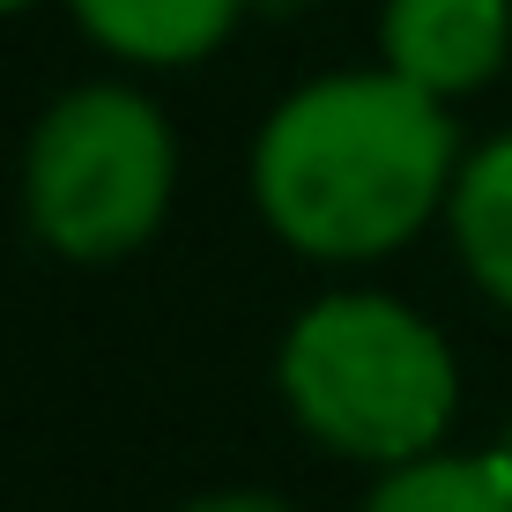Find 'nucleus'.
I'll return each instance as SVG.
<instances>
[{"instance_id":"nucleus-5","label":"nucleus","mask_w":512,"mask_h":512,"mask_svg":"<svg viewBox=\"0 0 512 512\" xmlns=\"http://www.w3.org/2000/svg\"><path fill=\"white\" fill-rule=\"evenodd\" d=\"M60 8L104 60L134 75H179L238 38L253 0H60Z\"/></svg>"},{"instance_id":"nucleus-4","label":"nucleus","mask_w":512,"mask_h":512,"mask_svg":"<svg viewBox=\"0 0 512 512\" xmlns=\"http://www.w3.org/2000/svg\"><path fill=\"white\" fill-rule=\"evenodd\" d=\"M512 0H379V67L423 97L461 104L505 75Z\"/></svg>"},{"instance_id":"nucleus-1","label":"nucleus","mask_w":512,"mask_h":512,"mask_svg":"<svg viewBox=\"0 0 512 512\" xmlns=\"http://www.w3.org/2000/svg\"><path fill=\"white\" fill-rule=\"evenodd\" d=\"M461 156L453 104L372 60L297 82L260 119L245 193L297 260L372 268L446 223Z\"/></svg>"},{"instance_id":"nucleus-3","label":"nucleus","mask_w":512,"mask_h":512,"mask_svg":"<svg viewBox=\"0 0 512 512\" xmlns=\"http://www.w3.org/2000/svg\"><path fill=\"white\" fill-rule=\"evenodd\" d=\"M179 127L141 82H75L30 119L23 231L67 268H112L171 223Z\"/></svg>"},{"instance_id":"nucleus-8","label":"nucleus","mask_w":512,"mask_h":512,"mask_svg":"<svg viewBox=\"0 0 512 512\" xmlns=\"http://www.w3.org/2000/svg\"><path fill=\"white\" fill-rule=\"evenodd\" d=\"M171 512H297V505L282 490H201V498H186Z\"/></svg>"},{"instance_id":"nucleus-6","label":"nucleus","mask_w":512,"mask_h":512,"mask_svg":"<svg viewBox=\"0 0 512 512\" xmlns=\"http://www.w3.org/2000/svg\"><path fill=\"white\" fill-rule=\"evenodd\" d=\"M446 238L461 275L498 312H512V127L461 156V179L446 201Z\"/></svg>"},{"instance_id":"nucleus-9","label":"nucleus","mask_w":512,"mask_h":512,"mask_svg":"<svg viewBox=\"0 0 512 512\" xmlns=\"http://www.w3.org/2000/svg\"><path fill=\"white\" fill-rule=\"evenodd\" d=\"M38 8V0H0V23H8V15H30Z\"/></svg>"},{"instance_id":"nucleus-7","label":"nucleus","mask_w":512,"mask_h":512,"mask_svg":"<svg viewBox=\"0 0 512 512\" xmlns=\"http://www.w3.org/2000/svg\"><path fill=\"white\" fill-rule=\"evenodd\" d=\"M364 512H512V475L498 453H423L372 483Z\"/></svg>"},{"instance_id":"nucleus-10","label":"nucleus","mask_w":512,"mask_h":512,"mask_svg":"<svg viewBox=\"0 0 512 512\" xmlns=\"http://www.w3.org/2000/svg\"><path fill=\"white\" fill-rule=\"evenodd\" d=\"M498 461H505V475H512V423H505V438H498Z\"/></svg>"},{"instance_id":"nucleus-2","label":"nucleus","mask_w":512,"mask_h":512,"mask_svg":"<svg viewBox=\"0 0 512 512\" xmlns=\"http://www.w3.org/2000/svg\"><path fill=\"white\" fill-rule=\"evenodd\" d=\"M275 394L312 446L386 475L453 438L461 357L409 297L320 290L275 342Z\"/></svg>"}]
</instances>
